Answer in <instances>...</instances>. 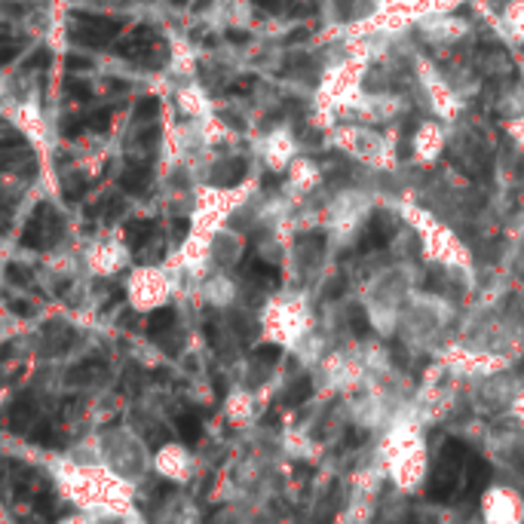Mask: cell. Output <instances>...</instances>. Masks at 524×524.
Masks as SVG:
<instances>
[{
    "mask_svg": "<svg viewBox=\"0 0 524 524\" xmlns=\"http://www.w3.org/2000/svg\"><path fill=\"white\" fill-rule=\"evenodd\" d=\"M151 178H154V172L145 163H126L120 172V187L126 190V194H145Z\"/></svg>",
    "mask_w": 524,
    "mask_h": 524,
    "instance_id": "cell-5",
    "label": "cell"
},
{
    "mask_svg": "<svg viewBox=\"0 0 524 524\" xmlns=\"http://www.w3.org/2000/svg\"><path fill=\"white\" fill-rule=\"evenodd\" d=\"M86 190H89V181H86L80 172H74L71 178H65V200H68V203L80 200V197L86 194Z\"/></svg>",
    "mask_w": 524,
    "mask_h": 524,
    "instance_id": "cell-14",
    "label": "cell"
},
{
    "mask_svg": "<svg viewBox=\"0 0 524 524\" xmlns=\"http://www.w3.org/2000/svg\"><path fill=\"white\" fill-rule=\"evenodd\" d=\"M62 218L50 203H40L34 209V215L28 218L25 230H22V246L25 249H46L50 243H56L62 236Z\"/></svg>",
    "mask_w": 524,
    "mask_h": 524,
    "instance_id": "cell-2",
    "label": "cell"
},
{
    "mask_svg": "<svg viewBox=\"0 0 524 524\" xmlns=\"http://www.w3.org/2000/svg\"><path fill=\"white\" fill-rule=\"evenodd\" d=\"M172 230H175V240H184L187 230H190V221H187V218H175Z\"/></svg>",
    "mask_w": 524,
    "mask_h": 524,
    "instance_id": "cell-26",
    "label": "cell"
},
{
    "mask_svg": "<svg viewBox=\"0 0 524 524\" xmlns=\"http://www.w3.org/2000/svg\"><path fill=\"white\" fill-rule=\"evenodd\" d=\"M7 276H10V282H16V285H28V282H31V273L22 270L19 264H10V267H7Z\"/></svg>",
    "mask_w": 524,
    "mask_h": 524,
    "instance_id": "cell-20",
    "label": "cell"
},
{
    "mask_svg": "<svg viewBox=\"0 0 524 524\" xmlns=\"http://www.w3.org/2000/svg\"><path fill=\"white\" fill-rule=\"evenodd\" d=\"M34 420V402L31 399H19L16 405H13V414H10V426L16 433H22L25 426Z\"/></svg>",
    "mask_w": 524,
    "mask_h": 524,
    "instance_id": "cell-12",
    "label": "cell"
},
{
    "mask_svg": "<svg viewBox=\"0 0 524 524\" xmlns=\"http://www.w3.org/2000/svg\"><path fill=\"white\" fill-rule=\"evenodd\" d=\"M46 65H50V50H34V53L25 59L22 74H31V71H37V68H46Z\"/></svg>",
    "mask_w": 524,
    "mask_h": 524,
    "instance_id": "cell-17",
    "label": "cell"
},
{
    "mask_svg": "<svg viewBox=\"0 0 524 524\" xmlns=\"http://www.w3.org/2000/svg\"><path fill=\"white\" fill-rule=\"evenodd\" d=\"M307 396H310V380H301V384H298V387L289 393V402H292V405H298V402H304Z\"/></svg>",
    "mask_w": 524,
    "mask_h": 524,
    "instance_id": "cell-23",
    "label": "cell"
},
{
    "mask_svg": "<svg viewBox=\"0 0 524 524\" xmlns=\"http://www.w3.org/2000/svg\"><path fill=\"white\" fill-rule=\"evenodd\" d=\"M65 65H68V71H89L92 68V59H86V56H68Z\"/></svg>",
    "mask_w": 524,
    "mask_h": 524,
    "instance_id": "cell-24",
    "label": "cell"
},
{
    "mask_svg": "<svg viewBox=\"0 0 524 524\" xmlns=\"http://www.w3.org/2000/svg\"><path fill=\"white\" fill-rule=\"evenodd\" d=\"M19 56V43H0V65H10Z\"/></svg>",
    "mask_w": 524,
    "mask_h": 524,
    "instance_id": "cell-21",
    "label": "cell"
},
{
    "mask_svg": "<svg viewBox=\"0 0 524 524\" xmlns=\"http://www.w3.org/2000/svg\"><path fill=\"white\" fill-rule=\"evenodd\" d=\"M175 426H178V436H181L187 445H197L200 436H203V423H200L194 414H181Z\"/></svg>",
    "mask_w": 524,
    "mask_h": 524,
    "instance_id": "cell-11",
    "label": "cell"
},
{
    "mask_svg": "<svg viewBox=\"0 0 524 524\" xmlns=\"http://www.w3.org/2000/svg\"><path fill=\"white\" fill-rule=\"evenodd\" d=\"M172 325H175V310L172 307H160V310H154L148 316V335L160 338V335H166V331H172Z\"/></svg>",
    "mask_w": 524,
    "mask_h": 524,
    "instance_id": "cell-10",
    "label": "cell"
},
{
    "mask_svg": "<svg viewBox=\"0 0 524 524\" xmlns=\"http://www.w3.org/2000/svg\"><path fill=\"white\" fill-rule=\"evenodd\" d=\"M111 117H114V111L111 108H102V111H92L83 123L92 129V132H108V126H111Z\"/></svg>",
    "mask_w": 524,
    "mask_h": 524,
    "instance_id": "cell-15",
    "label": "cell"
},
{
    "mask_svg": "<svg viewBox=\"0 0 524 524\" xmlns=\"http://www.w3.org/2000/svg\"><path fill=\"white\" fill-rule=\"evenodd\" d=\"M227 40L230 43H249L252 37H249V31H227Z\"/></svg>",
    "mask_w": 524,
    "mask_h": 524,
    "instance_id": "cell-28",
    "label": "cell"
},
{
    "mask_svg": "<svg viewBox=\"0 0 524 524\" xmlns=\"http://www.w3.org/2000/svg\"><path fill=\"white\" fill-rule=\"evenodd\" d=\"M157 114H160V102H157V99H141V102L135 105V120H138V123L157 120Z\"/></svg>",
    "mask_w": 524,
    "mask_h": 524,
    "instance_id": "cell-16",
    "label": "cell"
},
{
    "mask_svg": "<svg viewBox=\"0 0 524 524\" xmlns=\"http://www.w3.org/2000/svg\"><path fill=\"white\" fill-rule=\"evenodd\" d=\"M157 233V224L151 218H135L126 224V240L135 252H141V246H148V240Z\"/></svg>",
    "mask_w": 524,
    "mask_h": 524,
    "instance_id": "cell-7",
    "label": "cell"
},
{
    "mask_svg": "<svg viewBox=\"0 0 524 524\" xmlns=\"http://www.w3.org/2000/svg\"><path fill=\"white\" fill-rule=\"evenodd\" d=\"M463 475H466V494L475 497V491H482L485 482H488V463L485 460H469Z\"/></svg>",
    "mask_w": 524,
    "mask_h": 524,
    "instance_id": "cell-8",
    "label": "cell"
},
{
    "mask_svg": "<svg viewBox=\"0 0 524 524\" xmlns=\"http://www.w3.org/2000/svg\"><path fill=\"white\" fill-rule=\"evenodd\" d=\"M249 172V163L243 157H230V160H221L215 169H212V184L215 187H233L240 184Z\"/></svg>",
    "mask_w": 524,
    "mask_h": 524,
    "instance_id": "cell-4",
    "label": "cell"
},
{
    "mask_svg": "<svg viewBox=\"0 0 524 524\" xmlns=\"http://www.w3.org/2000/svg\"><path fill=\"white\" fill-rule=\"evenodd\" d=\"M157 138H160V126L157 123H151V129H141V135H138L141 145H154Z\"/></svg>",
    "mask_w": 524,
    "mask_h": 524,
    "instance_id": "cell-25",
    "label": "cell"
},
{
    "mask_svg": "<svg viewBox=\"0 0 524 524\" xmlns=\"http://www.w3.org/2000/svg\"><path fill=\"white\" fill-rule=\"evenodd\" d=\"M255 4H261L264 10H279V4H276V0H255Z\"/></svg>",
    "mask_w": 524,
    "mask_h": 524,
    "instance_id": "cell-30",
    "label": "cell"
},
{
    "mask_svg": "<svg viewBox=\"0 0 524 524\" xmlns=\"http://www.w3.org/2000/svg\"><path fill=\"white\" fill-rule=\"evenodd\" d=\"M105 371H108L105 362H99V359H86V362H80L77 368L68 371V380H71V384H89V380H95V377L105 374Z\"/></svg>",
    "mask_w": 524,
    "mask_h": 524,
    "instance_id": "cell-9",
    "label": "cell"
},
{
    "mask_svg": "<svg viewBox=\"0 0 524 524\" xmlns=\"http://www.w3.org/2000/svg\"><path fill=\"white\" fill-rule=\"evenodd\" d=\"M249 276L258 279L261 285H276L279 282V270L270 267V264H264V261H252L249 264Z\"/></svg>",
    "mask_w": 524,
    "mask_h": 524,
    "instance_id": "cell-13",
    "label": "cell"
},
{
    "mask_svg": "<svg viewBox=\"0 0 524 524\" xmlns=\"http://www.w3.org/2000/svg\"><path fill=\"white\" fill-rule=\"evenodd\" d=\"M80 132H83V120L80 117H65L62 120V135L65 138H77Z\"/></svg>",
    "mask_w": 524,
    "mask_h": 524,
    "instance_id": "cell-19",
    "label": "cell"
},
{
    "mask_svg": "<svg viewBox=\"0 0 524 524\" xmlns=\"http://www.w3.org/2000/svg\"><path fill=\"white\" fill-rule=\"evenodd\" d=\"M353 328H356V335H365V331H368V322H365L362 310H353Z\"/></svg>",
    "mask_w": 524,
    "mask_h": 524,
    "instance_id": "cell-27",
    "label": "cell"
},
{
    "mask_svg": "<svg viewBox=\"0 0 524 524\" xmlns=\"http://www.w3.org/2000/svg\"><path fill=\"white\" fill-rule=\"evenodd\" d=\"M65 89H68V95H74L77 102H89V99H92V86L83 83V80H68Z\"/></svg>",
    "mask_w": 524,
    "mask_h": 524,
    "instance_id": "cell-18",
    "label": "cell"
},
{
    "mask_svg": "<svg viewBox=\"0 0 524 524\" xmlns=\"http://www.w3.org/2000/svg\"><path fill=\"white\" fill-rule=\"evenodd\" d=\"M13 313H19V316H31V304H28V301H13Z\"/></svg>",
    "mask_w": 524,
    "mask_h": 524,
    "instance_id": "cell-29",
    "label": "cell"
},
{
    "mask_svg": "<svg viewBox=\"0 0 524 524\" xmlns=\"http://www.w3.org/2000/svg\"><path fill=\"white\" fill-rule=\"evenodd\" d=\"M411 524H433V521L426 518V515H414V518H411Z\"/></svg>",
    "mask_w": 524,
    "mask_h": 524,
    "instance_id": "cell-32",
    "label": "cell"
},
{
    "mask_svg": "<svg viewBox=\"0 0 524 524\" xmlns=\"http://www.w3.org/2000/svg\"><path fill=\"white\" fill-rule=\"evenodd\" d=\"M463 469H466V454H463V445L460 442H448L445 451H442V460L433 472L430 479V500H451L454 491H457V482L463 479Z\"/></svg>",
    "mask_w": 524,
    "mask_h": 524,
    "instance_id": "cell-1",
    "label": "cell"
},
{
    "mask_svg": "<svg viewBox=\"0 0 524 524\" xmlns=\"http://www.w3.org/2000/svg\"><path fill=\"white\" fill-rule=\"evenodd\" d=\"M77 22H83L71 37L77 43H86V46H105L111 43L123 28H126V19H117V16H95V13H74Z\"/></svg>",
    "mask_w": 524,
    "mask_h": 524,
    "instance_id": "cell-3",
    "label": "cell"
},
{
    "mask_svg": "<svg viewBox=\"0 0 524 524\" xmlns=\"http://www.w3.org/2000/svg\"><path fill=\"white\" fill-rule=\"evenodd\" d=\"M255 359H258V362H264V365H273V362L279 359V347H270V344H267V347H258Z\"/></svg>",
    "mask_w": 524,
    "mask_h": 524,
    "instance_id": "cell-22",
    "label": "cell"
},
{
    "mask_svg": "<svg viewBox=\"0 0 524 524\" xmlns=\"http://www.w3.org/2000/svg\"><path fill=\"white\" fill-rule=\"evenodd\" d=\"M154 28L151 25H138L120 46H117V56H126V59H138L141 50H148V43H154Z\"/></svg>",
    "mask_w": 524,
    "mask_h": 524,
    "instance_id": "cell-6",
    "label": "cell"
},
{
    "mask_svg": "<svg viewBox=\"0 0 524 524\" xmlns=\"http://www.w3.org/2000/svg\"><path fill=\"white\" fill-rule=\"evenodd\" d=\"M111 89H117V92H126V89H129V83H123V80H111Z\"/></svg>",
    "mask_w": 524,
    "mask_h": 524,
    "instance_id": "cell-31",
    "label": "cell"
}]
</instances>
